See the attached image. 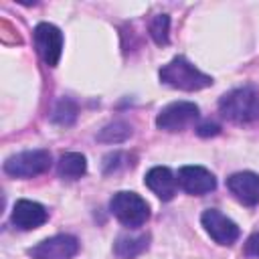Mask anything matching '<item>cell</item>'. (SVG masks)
Instances as JSON below:
<instances>
[{
  "instance_id": "6da1fadb",
  "label": "cell",
  "mask_w": 259,
  "mask_h": 259,
  "mask_svg": "<svg viewBox=\"0 0 259 259\" xmlns=\"http://www.w3.org/2000/svg\"><path fill=\"white\" fill-rule=\"evenodd\" d=\"M219 111L233 123H249L259 119V89L245 85L225 93L219 101Z\"/></svg>"
},
{
  "instance_id": "7a4b0ae2",
  "label": "cell",
  "mask_w": 259,
  "mask_h": 259,
  "mask_svg": "<svg viewBox=\"0 0 259 259\" xmlns=\"http://www.w3.org/2000/svg\"><path fill=\"white\" fill-rule=\"evenodd\" d=\"M160 81L168 87L180 89V91H198L212 85V77L196 69L190 61L184 57H174L170 63H166L160 69Z\"/></svg>"
},
{
  "instance_id": "3957f363",
  "label": "cell",
  "mask_w": 259,
  "mask_h": 259,
  "mask_svg": "<svg viewBox=\"0 0 259 259\" xmlns=\"http://www.w3.org/2000/svg\"><path fill=\"white\" fill-rule=\"evenodd\" d=\"M109 210L111 214L123 225V227H130V229H138L142 227L148 217H150V206L148 202L136 194V192H130V190H121V192H115L109 200Z\"/></svg>"
},
{
  "instance_id": "277c9868",
  "label": "cell",
  "mask_w": 259,
  "mask_h": 259,
  "mask_svg": "<svg viewBox=\"0 0 259 259\" xmlns=\"http://www.w3.org/2000/svg\"><path fill=\"white\" fill-rule=\"evenodd\" d=\"M51 154L47 150H26L18 152L4 162V172L14 178H32L51 168Z\"/></svg>"
},
{
  "instance_id": "5b68a950",
  "label": "cell",
  "mask_w": 259,
  "mask_h": 259,
  "mask_svg": "<svg viewBox=\"0 0 259 259\" xmlns=\"http://www.w3.org/2000/svg\"><path fill=\"white\" fill-rule=\"evenodd\" d=\"M196 117L198 105H194L192 101H174L160 109V113L156 115V125L164 132H178L190 125Z\"/></svg>"
},
{
  "instance_id": "8992f818",
  "label": "cell",
  "mask_w": 259,
  "mask_h": 259,
  "mask_svg": "<svg viewBox=\"0 0 259 259\" xmlns=\"http://www.w3.org/2000/svg\"><path fill=\"white\" fill-rule=\"evenodd\" d=\"M34 47L49 67H57L63 53V32L51 22H40L34 28Z\"/></svg>"
},
{
  "instance_id": "52a82bcc",
  "label": "cell",
  "mask_w": 259,
  "mask_h": 259,
  "mask_svg": "<svg viewBox=\"0 0 259 259\" xmlns=\"http://www.w3.org/2000/svg\"><path fill=\"white\" fill-rule=\"evenodd\" d=\"M200 223H202L204 231L210 235V239L219 245H233L241 235L237 223L231 221L229 217H225L217 208H206L200 214Z\"/></svg>"
},
{
  "instance_id": "ba28073f",
  "label": "cell",
  "mask_w": 259,
  "mask_h": 259,
  "mask_svg": "<svg viewBox=\"0 0 259 259\" xmlns=\"http://www.w3.org/2000/svg\"><path fill=\"white\" fill-rule=\"evenodd\" d=\"M79 251V241L73 235H55L28 249L32 259H71Z\"/></svg>"
},
{
  "instance_id": "9c48e42d",
  "label": "cell",
  "mask_w": 259,
  "mask_h": 259,
  "mask_svg": "<svg viewBox=\"0 0 259 259\" xmlns=\"http://www.w3.org/2000/svg\"><path fill=\"white\" fill-rule=\"evenodd\" d=\"M178 184L184 192L200 196L217 188V178L204 166H182L178 170Z\"/></svg>"
},
{
  "instance_id": "30bf717a",
  "label": "cell",
  "mask_w": 259,
  "mask_h": 259,
  "mask_svg": "<svg viewBox=\"0 0 259 259\" xmlns=\"http://www.w3.org/2000/svg\"><path fill=\"white\" fill-rule=\"evenodd\" d=\"M227 188L245 206L259 204V174L249 172V170L235 172L233 176L227 178Z\"/></svg>"
},
{
  "instance_id": "8fae6325",
  "label": "cell",
  "mask_w": 259,
  "mask_h": 259,
  "mask_svg": "<svg viewBox=\"0 0 259 259\" xmlns=\"http://www.w3.org/2000/svg\"><path fill=\"white\" fill-rule=\"evenodd\" d=\"M10 219H12V223H14L18 229H22V231H32V229H36V227H40V225L47 223L49 212H47V208H45L40 202L22 198V200H18V202L14 204Z\"/></svg>"
},
{
  "instance_id": "7c38bea8",
  "label": "cell",
  "mask_w": 259,
  "mask_h": 259,
  "mask_svg": "<svg viewBox=\"0 0 259 259\" xmlns=\"http://www.w3.org/2000/svg\"><path fill=\"white\" fill-rule=\"evenodd\" d=\"M144 182H146V186L160 200H172L176 196V192H178V178L166 166H154V168H150L146 172Z\"/></svg>"
},
{
  "instance_id": "4fadbf2b",
  "label": "cell",
  "mask_w": 259,
  "mask_h": 259,
  "mask_svg": "<svg viewBox=\"0 0 259 259\" xmlns=\"http://www.w3.org/2000/svg\"><path fill=\"white\" fill-rule=\"evenodd\" d=\"M148 245H150L148 235H121L113 243V253L119 259H134L140 253H144L148 249Z\"/></svg>"
},
{
  "instance_id": "5bb4252c",
  "label": "cell",
  "mask_w": 259,
  "mask_h": 259,
  "mask_svg": "<svg viewBox=\"0 0 259 259\" xmlns=\"http://www.w3.org/2000/svg\"><path fill=\"white\" fill-rule=\"evenodd\" d=\"M57 172L65 180H77L87 172V160L79 152H67L59 158Z\"/></svg>"
},
{
  "instance_id": "9a60e30c",
  "label": "cell",
  "mask_w": 259,
  "mask_h": 259,
  "mask_svg": "<svg viewBox=\"0 0 259 259\" xmlns=\"http://www.w3.org/2000/svg\"><path fill=\"white\" fill-rule=\"evenodd\" d=\"M77 113H79L77 103H75L73 99H69V97H63V99H59L57 105L53 107L51 121L57 123V125H71V123H75Z\"/></svg>"
},
{
  "instance_id": "2e32d148",
  "label": "cell",
  "mask_w": 259,
  "mask_h": 259,
  "mask_svg": "<svg viewBox=\"0 0 259 259\" xmlns=\"http://www.w3.org/2000/svg\"><path fill=\"white\" fill-rule=\"evenodd\" d=\"M132 136V125L125 121H113L107 123L99 134H97V142L103 144H121Z\"/></svg>"
},
{
  "instance_id": "e0dca14e",
  "label": "cell",
  "mask_w": 259,
  "mask_h": 259,
  "mask_svg": "<svg viewBox=\"0 0 259 259\" xmlns=\"http://www.w3.org/2000/svg\"><path fill=\"white\" fill-rule=\"evenodd\" d=\"M150 36L156 45L164 47L170 42V16L168 14H156L152 20H150Z\"/></svg>"
},
{
  "instance_id": "ac0fdd59",
  "label": "cell",
  "mask_w": 259,
  "mask_h": 259,
  "mask_svg": "<svg viewBox=\"0 0 259 259\" xmlns=\"http://www.w3.org/2000/svg\"><path fill=\"white\" fill-rule=\"evenodd\" d=\"M196 134H198L200 138H210V136L221 134V125H217V123H212V121H204V123H200V125L196 127Z\"/></svg>"
},
{
  "instance_id": "d6986e66",
  "label": "cell",
  "mask_w": 259,
  "mask_h": 259,
  "mask_svg": "<svg viewBox=\"0 0 259 259\" xmlns=\"http://www.w3.org/2000/svg\"><path fill=\"white\" fill-rule=\"evenodd\" d=\"M245 253H247L249 257H257V259H259V233H255V235H251V237L247 239V243H245Z\"/></svg>"
}]
</instances>
